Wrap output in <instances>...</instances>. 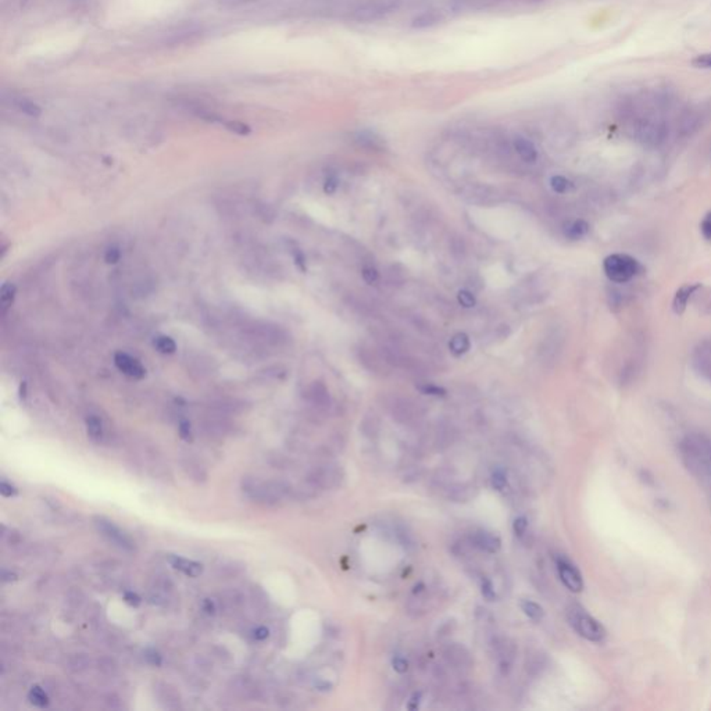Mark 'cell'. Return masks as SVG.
Returning <instances> with one entry per match:
<instances>
[{
    "instance_id": "cell-8",
    "label": "cell",
    "mask_w": 711,
    "mask_h": 711,
    "mask_svg": "<svg viewBox=\"0 0 711 711\" xmlns=\"http://www.w3.org/2000/svg\"><path fill=\"white\" fill-rule=\"evenodd\" d=\"M494 655L498 663V668L503 675H507L516 663L517 646L516 643L505 636H496L492 641Z\"/></svg>"
},
{
    "instance_id": "cell-41",
    "label": "cell",
    "mask_w": 711,
    "mask_h": 711,
    "mask_svg": "<svg viewBox=\"0 0 711 711\" xmlns=\"http://www.w3.org/2000/svg\"><path fill=\"white\" fill-rule=\"evenodd\" d=\"M361 274H362V280H364L367 284H369V285L376 284V282H378V280H379V273L376 271V268H374V267H371V266H369V267H364Z\"/></svg>"
},
{
    "instance_id": "cell-2",
    "label": "cell",
    "mask_w": 711,
    "mask_h": 711,
    "mask_svg": "<svg viewBox=\"0 0 711 711\" xmlns=\"http://www.w3.org/2000/svg\"><path fill=\"white\" fill-rule=\"evenodd\" d=\"M245 495L256 503L264 506H275L291 495V487L282 481H261L247 477L242 481Z\"/></svg>"
},
{
    "instance_id": "cell-39",
    "label": "cell",
    "mask_w": 711,
    "mask_h": 711,
    "mask_svg": "<svg viewBox=\"0 0 711 711\" xmlns=\"http://www.w3.org/2000/svg\"><path fill=\"white\" fill-rule=\"evenodd\" d=\"M702 289H703V286L696 292L695 298L701 299V306H702L703 313L705 314H711V291L708 292V293H703Z\"/></svg>"
},
{
    "instance_id": "cell-26",
    "label": "cell",
    "mask_w": 711,
    "mask_h": 711,
    "mask_svg": "<svg viewBox=\"0 0 711 711\" xmlns=\"http://www.w3.org/2000/svg\"><path fill=\"white\" fill-rule=\"evenodd\" d=\"M86 431L93 441H100L103 436V424L98 415H89L86 418Z\"/></svg>"
},
{
    "instance_id": "cell-34",
    "label": "cell",
    "mask_w": 711,
    "mask_h": 711,
    "mask_svg": "<svg viewBox=\"0 0 711 711\" xmlns=\"http://www.w3.org/2000/svg\"><path fill=\"white\" fill-rule=\"evenodd\" d=\"M88 664H89V660H88V657H86L85 655H74V656L70 659L67 668H68V670H71V671H75V673H77V671H82V670H85V668L88 667Z\"/></svg>"
},
{
    "instance_id": "cell-52",
    "label": "cell",
    "mask_w": 711,
    "mask_h": 711,
    "mask_svg": "<svg viewBox=\"0 0 711 711\" xmlns=\"http://www.w3.org/2000/svg\"><path fill=\"white\" fill-rule=\"evenodd\" d=\"M420 701H421V694H414V696L410 699V702L407 705V709L408 710H417L418 705H420Z\"/></svg>"
},
{
    "instance_id": "cell-10",
    "label": "cell",
    "mask_w": 711,
    "mask_h": 711,
    "mask_svg": "<svg viewBox=\"0 0 711 711\" xmlns=\"http://www.w3.org/2000/svg\"><path fill=\"white\" fill-rule=\"evenodd\" d=\"M443 660L446 662V664L449 667H452L453 670H457V671H466V670H470V667L473 666V659H471V655L470 652L467 650L466 646L460 645V643H448L445 648H443Z\"/></svg>"
},
{
    "instance_id": "cell-29",
    "label": "cell",
    "mask_w": 711,
    "mask_h": 711,
    "mask_svg": "<svg viewBox=\"0 0 711 711\" xmlns=\"http://www.w3.org/2000/svg\"><path fill=\"white\" fill-rule=\"evenodd\" d=\"M28 699H29V702H31L33 706L40 708V709H43V708H46V706L49 705V698H47L46 692H45L42 688H39V687H33V688L29 691Z\"/></svg>"
},
{
    "instance_id": "cell-48",
    "label": "cell",
    "mask_w": 711,
    "mask_h": 711,
    "mask_svg": "<svg viewBox=\"0 0 711 711\" xmlns=\"http://www.w3.org/2000/svg\"><path fill=\"white\" fill-rule=\"evenodd\" d=\"M293 259H295V264L298 266V268H299L300 271H306V270H307V267H306V259H305V256H303V253H302L300 250H296V252L293 253Z\"/></svg>"
},
{
    "instance_id": "cell-11",
    "label": "cell",
    "mask_w": 711,
    "mask_h": 711,
    "mask_svg": "<svg viewBox=\"0 0 711 711\" xmlns=\"http://www.w3.org/2000/svg\"><path fill=\"white\" fill-rule=\"evenodd\" d=\"M556 567H557V572H558L561 582L564 583V586L568 590H571L574 593L582 592V589H583L582 575L571 561H568L567 558L558 557L556 560Z\"/></svg>"
},
{
    "instance_id": "cell-54",
    "label": "cell",
    "mask_w": 711,
    "mask_h": 711,
    "mask_svg": "<svg viewBox=\"0 0 711 711\" xmlns=\"http://www.w3.org/2000/svg\"><path fill=\"white\" fill-rule=\"evenodd\" d=\"M20 397L21 399L26 397V383L25 382H21V385H20Z\"/></svg>"
},
{
    "instance_id": "cell-18",
    "label": "cell",
    "mask_w": 711,
    "mask_h": 711,
    "mask_svg": "<svg viewBox=\"0 0 711 711\" xmlns=\"http://www.w3.org/2000/svg\"><path fill=\"white\" fill-rule=\"evenodd\" d=\"M514 151L517 155L526 162V163H535L537 160V149L530 139L526 137H516L514 138Z\"/></svg>"
},
{
    "instance_id": "cell-42",
    "label": "cell",
    "mask_w": 711,
    "mask_h": 711,
    "mask_svg": "<svg viewBox=\"0 0 711 711\" xmlns=\"http://www.w3.org/2000/svg\"><path fill=\"white\" fill-rule=\"evenodd\" d=\"M392 667H393V670H395L396 673H399V674H404V673H407V671H408V667H410V666H408V662H407L404 657H402V656H395V657L392 659Z\"/></svg>"
},
{
    "instance_id": "cell-50",
    "label": "cell",
    "mask_w": 711,
    "mask_h": 711,
    "mask_svg": "<svg viewBox=\"0 0 711 711\" xmlns=\"http://www.w3.org/2000/svg\"><path fill=\"white\" fill-rule=\"evenodd\" d=\"M268 635H270V632H268V629L266 627H259V628H256L253 631V636L257 641H264V639L268 638Z\"/></svg>"
},
{
    "instance_id": "cell-13",
    "label": "cell",
    "mask_w": 711,
    "mask_h": 711,
    "mask_svg": "<svg viewBox=\"0 0 711 711\" xmlns=\"http://www.w3.org/2000/svg\"><path fill=\"white\" fill-rule=\"evenodd\" d=\"M470 542L478 550L489 553V554L498 553L500 550V547H502V540H500V537L498 535L488 533V531H482V530L471 533Z\"/></svg>"
},
{
    "instance_id": "cell-28",
    "label": "cell",
    "mask_w": 711,
    "mask_h": 711,
    "mask_svg": "<svg viewBox=\"0 0 711 711\" xmlns=\"http://www.w3.org/2000/svg\"><path fill=\"white\" fill-rule=\"evenodd\" d=\"M356 141L362 145V146H368V148H372V149H378L381 148L382 145V141L379 137H376L374 132H369V131H361V132H357L356 134Z\"/></svg>"
},
{
    "instance_id": "cell-44",
    "label": "cell",
    "mask_w": 711,
    "mask_h": 711,
    "mask_svg": "<svg viewBox=\"0 0 711 711\" xmlns=\"http://www.w3.org/2000/svg\"><path fill=\"white\" fill-rule=\"evenodd\" d=\"M178 429H179V436H181L183 441H186V442H192L193 436H192V429H190V424H189V421L182 420V421L179 422Z\"/></svg>"
},
{
    "instance_id": "cell-45",
    "label": "cell",
    "mask_w": 711,
    "mask_h": 711,
    "mask_svg": "<svg viewBox=\"0 0 711 711\" xmlns=\"http://www.w3.org/2000/svg\"><path fill=\"white\" fill-rule=\"evenodd\" d=\"M701 232L706 240L711 242V211L703 217L701 222Z\"/></svg>"
},
{
    "instance_id": "cell-22",
    "label": "cell",
    "mask_w": 711,
    "mask_h": 711,
    "mask_svg": "<svg viewBox=\"0 0 711 711\" xmlns=\"http://www.w3.org/2000/svg\"><path fill=\"white\" fill-rule=\"evenodd\" d=\"M14 106L24 114L29 116V117H39L40 113H42V109L35 103L32 102L31 99H26V98H17L14 99Z\"/></svg>"
},
{
    "instance_id": "cell-31",
    "label": "cell",
    "mask_w": 711,
    "mask_h": 711,
    "mask_svg": "<svg viewBox=\"0 0 711 711\" xmlns=\"http://www.w3.org/2000/svg\"><path fill=\"white\" fill-rule=\"evenodd\" d=\"M418 390L424 395L435 396V397H443L448 395L445 388H442L439 385H434V383H421V385H418Z\"/></svg>"
},
{
    "instance_id": "cell-37",
    "label": "cell",
    "mask_w": 711,
    "mask_h": 711,
    "mask_svg": "<svg viewBox=\"0 0 711 711\" xmlns=\"http://www.w3.org/2000/svg\"><path fill=\"white\" fill-rule=\"evenodd\" d=\"M692 66L701 70H711V53H702L692 59Z\"/></svg>"
},
{
    "instance_id": "cell-12",
    "label": "cell",
    "mask_w": 711,
    "mask_h": 711,
    "mask_svg": "<svg viewBox=\"0 0 711 711\" xmlns=\"http://www.w3.org/2000/svg\"><path fill=\"white\" fill-rule=\"evenodd\" d=\"M114 364L123 374H125L131 378L142 379L146 375V369L141 364V361H138L137 358H134L132 356L127 355V353L117 352L114 355Z\"/></svg>"
},
{
    "instance_id": "cell-38",
    "label": "cell",
    "mask_w": 711,
    "mask_h": 711,
    "mask_svg": "<svg viewBox=\"0 0 711 711\" xmlns=\"http://www.w3.org/2000/svg\"><path fill=\"white\" fill-rule=\"evenodd\" d=\"M527 530H528V520H527V517H524V516L517 517L514 520V523H513V531L516 533V536L523 537L527 533Z\"/></svg>"
},
{
    "instance_id": "cell-40",
    "label": "cell",
    "mask_w": 711,
    "mask_h": 711,
    "mask_svg": "<svg viewBox=\"0 0 711 711\" xmlns=\"http://www.w3.org/2000/svg\"><path fill=\"white\" fill-rule=\"evenodd\" d=\"M121 259V250L117 246H110L105 253V261L107 264H116Z\"/></svg>"
},
{
    "instance_id": "cell-33",
    "label": "cell",
    "mask_w": 711,
    "mask_h": 711,
    "mask_svg": "<svg viewBox=\"0 0 711 711\" xmlns=\"http://www.w3.org/2000/svg\"><path fill=\"white\" fill-rule=\"evenodd\" d=\"M224 125L228 131L234 132V134H238V135H249L252 132V128L245 124V123H240V121H224Z\"/></svg>"
},
{
    "instance_id": "cell-7",
    "label": "cell",
    "mask_w": 711,
    "mask_h": 711,
    "mask_svg": "<svg viewBox=\"0 0 711 711\" xmlns=\"http://www.w3.org/2000/svg\"><path fill=\"white\" fill-rule=\"evenodd\" d=\"M400 0H361L353 10V18L357 21H375L399 7Z\"/></svg>"
},
{
    "instance_id": "cell-3",
    "label": "cell",
    "mask_w": 711,
    "mask_h": 711,
    "mask_svg": "<svg viewBox=\"0 0 711 711\" xmlns=\"http://www.w3.org/2000/svg\"><path fill=\"white\" fill-rule=\"evenodd\" d=\"M603 271L611 282L627 284L643 274L645 268L635 257L624 253H614L603 260Z\"/></svg>"
},
{
    "instance_id": "cell-1",
    "label": "cell",
    "mask_w": 711,
    "mask_h": 711,
    "mask_svg": "<svg viewBox=\"0 0 711 711\" xmlns=\"http://www.w3.org/2000/svg\"><path fill=\"white\" fill-rule=\"evenodd\" d=\"M681 454L687 467L698 477L711 480V441L703 435H689L681 442Z\"/></svg>"
},
{
    "instance_id": "cell-49",
    "label": "cell",
    "mask_w": 711,
    "mask_h": 711,
    "mask_svg": "<svg viewBox=\"0 0 711 711\" xmlns=\"http://www.w3.org/2000/svg\"><path fill=\"white\" fill-rule=\"evenodd\" d=\"M124 600H125L130 606H134V607H137V606H139V604H141V597H139L137 593L130 592V590L124 593Z\"/></svg>"
},
{
    "instance_id": "cell-36",
    "label": "cell",
    "mask_w": 711,
    "mask_h": 711,
    "mask_svg": "<svg viewBox=\"0 0 711 711\" xmlns=\"http://www.w3.org/2000/svg\"><path fill=\"white\" fill-rule=\"evenodd\" d=\"M492 487L496 491H503L507 487V475L503 470H496L492 474Z\"/></svg>"
},
{
    "instance_id": "cell-21",
    "label": "cell",
    "mask_w": 711,
    "mask_h": 711,
    "mask_svg": "<svg viewBox=\"0 0 711 711\" xmlns=\"http://www.w3.org/2000/svg\"><path fill=\"white\" fill-rule=\"evenodd\" d=\"M471 348V341L468 338V335L460 332V334H456L452 339H450V344H449V349L450 352L457 357L460 356L466 355Z\"/></svg>"
},
{
    "instance_id": "cell-46",
    "label": "cell",
    "mask_w": 711,
    "mask_h": 711,
    "mask_svg": "<svg viewBox=\"0 0 711 711\" xmlns=\"http://www.w3.org/2000/svg\"><path fill=\"white\" fill-rule=\"evenodd\" d=\"M338 186H339V181L337 176H330L326 179L324 182V192L327 194H334L337 190H338Z\"/></svg>"
},
{
    "instance_id": "cell-9",
    "label": "cell",
    "mask_w": 711,
    "mask_h": 711,
    "mask_svg": "<svg viewBox=\"0 0 711 711\" xmlns=\"http://www.w3.org/2000/svg\"><path fill=\"white\" fill-rule=\"evenodd\" d=\"M93 523H95V527L100 533V535L105 536L114 546H117V547H120V549H123L125 551H134L135 550V542L131 539V536H128L127 533H124L123 530H120L112 521H109V520H106L103 517H96L93 520Z\"/></svg>"
},
{
    "instance_id": "cell-24",
    "label": "cell",
    "mask_w": 711,
    "mask_h": 711,
    "mask_svg": "<svg viewBox=\"0 0 711 711\" xmlns=\"http://www.w3.org/2000/svg\"><path fill=\"white\" fill-rule=\"evenodd\" d=\"M15 293H17V288H15L14 284L6 282V284L1 285V289H0V305H1L3 313L13 305Z\"/></svg>"
},
{
    "instance_id": "cell-43",
    "label": "cell",
    "mask_w": 711,
    "mask_h": 711,
    "mask_svg": "<svg viewBox=\"0 0 711 711\" xmlns=\"http://www.w3.org/2000/svg\"><path fill=\"white\" fill-rule=\"evenodd\" d=\"M145 659H146V662L151 666H155V667H160L162 663H163V659H162L160 653L156 652L155 649H148L146 653H145Z\"/></svg>"
},
{
    "instance_id": "cell-19",
    "label": "cell",
    "mask_w": 711,
    "mask_h": 711,
    "mask_svg": "<svg viewBox=\"0 0 711 711\" xmlns=\"http://www.w3.org/2000/svg\"><path fill=\"white\" fill-rule=\"evenodd\" d=\"M589 229H590L589 222L582 220V218H578V220H574V221L565 224L563 232H564L567 239H569V240H579V239L585 238L589 234Z\"/></svg>"
},
{
    "instance_id": "cell-35",
    "label": "cell",
    "mask_w": 711,
    "mask_h": 711,
    "mask_svg": "<svg viewBox=\"0 0 711 711\" xmlns=\"http://www.w3.org/2000/svg\"><path fill=\"white\" fill-rule=\"evenodd\" d=\"M457 300H459V303H460L463 307H466V309H471V307H474V306L477 305V299H475L474 293H473V292H470V291H466V289H463V291H460V292H459V295H457Z\"/></svg>"
},
{
    "instance_id": "cell-25",
    "label": "cell",
    "mask_w": 711,
    "mask_h": 711,
    "mask_svg": "<svg viewBox=\"0 0 711 711\" xmlns=\"http://www.w3.org/2000/svg\"><path fill=\"white\" fill-rule=\"evenodd\" d=\"M441 20V14L435 13V11H424L422 14H420L418 17H415L413 20V25L415 28H427V26H432L435 24H438Z\"/></svg>"
},
{
    "instance_id": "cell-51",
    "label": "cell",
    "mask_w": 711,
    "mask_h": 711,
    "mask_svg": "<svg viewBox=\"0 0 711 711\" xmlns=\"http://www.w3.org/2000/svg\"><path fill=\"white\" fill-rule=\"evenodd\" d=\"M201 607H203V611H204L206 614H208V616H213V614L215 613V604H214V602H213V600H210V599H204V602H203Z\"/></svg>"
},
{
    "instance_id": "cell-17",
    "label": "cell",
    "mask_w": 711,
    "mask_h": 711,
    "mask_svg": "<svg viewBox=\"0 0 711 711\" xmlns=\"http://www.w3.org/2000/svg\"><path fill=\"white\" fill-rule=\"evenodd\" d=\"M169 561L176 569L181 571L182 574H185L188 576H199L203 572V565L200 563L189 560V558H183L181 556L170 554Z\"/></svg>"
},
{
    "instance_id": "cell-27",
    "label": "cell",
    "mask_w": 711,
    "mask_h": 711,
    "mask_svg": "<svg viewBox=\"0 0 711 711\" xmlns=\"http://www.w3.org/2000/svg\"><path fill=\"white\" fill-rule=\"evenodd\" d=\"M153 346L156 348V351L159 353H163V355H173L177 351V344L170 337H158L153 342Z\"/></svg>"
},
{
    "instance_id": "cell-5",
    "label": "cell",
    "mask_w": 711,
    "mask_h": 711,
    "mask_svg": "<svg viewBox=\"0 0 711 711\" xmlns=\"http://www.w3.org/2000/svg\"><path fill=\"white\" fill-rule=\"evenodd\" d=\"M568 621L571 627L586 641L590 642H603L607 636L606 628L590 614H588L582 607L579 606H571L568 609Z\"/></svg>"
},
{
    "instance_id": "cell-20",
    "label": "cell",
    "mask_w": 711,
    "mask_h": 711,
    "mask_svg": "<svg viewBox=\"0 0 711 711\" xmlns=\"http://www.w3.org/2000/svg\"><path fill=\"white\" fill-rule=\"evenodd\" d=\"M310 399L319 407H327L330 404V393L324 383L314 382L310 388Z\"/></svg>"
},
{
    "instance_id": "cell-6",
    "label": "cell",
    "mask_w": 711,
    "mask_h": 711,
    "mask_svg": "<svg viewBox=\"0 0 711 711\" xmlns=\"http://www.w3.org/2000/svg\"><path fill=\"white\" fill-rule=\"evenodd\" d=\"M345 473L344 468L339 464L334 463H326L313 467L307 475L306 482L313 489H321V491H330L337 489L344 482Z\"/></svg>"
},
{
    "instance_id": "cell-47",
    "label": "cell",
    "mask_w": 711,
    "mask_h": 711,
    "mask_svg": "<svg viewBox=\"0 0 711 711\" xmlns=\"http://www.w3.org/2000/svg\"><path fill=\"white\" fill-rule=\"evenodd\" d=\"M0 494H1L4 498H13V496H15V495L18 494V491H17V488H15V487H13L11 484H8V482H6V481H1V484H0Z\"/></svg>"
},
{
    "instance_id": "cell-16",
    "label": "cell",
    "mask_w": 711,
    "mask_h": 711,
    "mask_svg": "<svg viewBox=\"0 0 711 711\" xmlns=\"http://www.w3.org/2000/svg\"><path fill=\"white\" fill-rule=\"evenodd\" d=\"M477 494V488L470 482L454 484L448 488V499L457 503H464L471 500Z\"/></svg>"
},
{
    "instance_id": "cell-14",
    "label": "cell",
    "mask_w": 711,
    "mask_h": 711,
    "mask_svg": "<svg viewBox=\"0 0 711 711\" xmlns=\"http://www.w3.org/2000/svg\"><path fill=\"white\" fill-rule=\"evenodd\" d=\"M703 286V284L695 282V284H685L682 285L674 295L673 299V312L677 316H681L685 313L689 302L695 298L696 292Z\"/></svg>"
},
{
    "instance_id": "cell-4",
    "label": "cell",
    "mask_w": 711,
    "mask_h": 711,
    "mask_svg": "<svg viewBox=\"0 0 711 711\" xmlns=\"http://www.w3.org/2000/svg\"><path fill=\"white\" fill-rule=\"evenodd\" d=\"M632 135L635 141L648 148H657L663 145L668 137V127L663 120L653 117H643L634 123Z\"/></svg>"
},
{
    "instance_id": "cell-32",
    "label": "cell",
    "mask_w": 711,
    "mask_h": 711,
    "mask_svg": "<svg viewBox=\"0 0 711 711\" xmlns=\"http://www.w3.org/2000/svg\"><path fill=\"white\" fill-rule=\"evenodd\" d=\"M481 593L482 596L489 600V602H495L498 599V595H496V590H495V586L492 583V581L487 576H482L481 578Z\"/></svg>"
},
{
    "instance_id": "cell-23",
    "label": "cell",
    "mask_w": 711,
    "mask_h": 711,
    "mask_svg": "<svg viewBox=\"0 0 711 711\" xmlns=\"http://www.w3.org/2000/svg\"><path fill=\"white\" fill-rule=\"evenodd\" d=\"M521 610L524 611V614L528 618H531L535 622H540L543 620V617H544L543 607L539 603L533 602V600H523L521 602Z\"/></svg>"
},
{
    "instance_id": "cell-30",
    "label": "cell",
    "mask_w": 711,
    "mask_h": 711,
    "mask_svg": "<svg viewBox=\"0 0 711 711\" xmlns=\"http://www.w3.org/2000/svg\"><path fill=\"white\" fill-rule=\"evenodd\" d=\"M550 186H551V189H553L556 193H560V194L567 193V192H569V190L574 188L572 182H571L569 179L563 177V176H554V177H551V179H550Z\"/></svg>"
},
{
    "instance_id": "cell-53",
    "label": "cell",
    "mask_w": 711,
    "mask_h": 711,
    "mask_svg": "<svg viewBox=\"0 0 711 711\" xmlns=\"http://www.w3.org/2000/svg\"><path fill=\"white\" fill-rule=\"evenodd\" d=\"M17 579V575L15 574H11V572H6L3 571V581L7 582V581H15Z\"/></svg>"
},
{
    "instance_id": "cell-15",
    "label": "cell",
    "mask_w": 711,
    "mask_h": 711,
    "mask_svg": "<svg viewBox=\"0 0 711 711\" xmlns=\"http://www.w3.org/2000/svg\"><path fill=\"white\" fill-rule=\"evenodd\" d=\"M694 364L696 369L711 381V341L702 342L694 355Z\"/></svg>"
}]
</instances>
